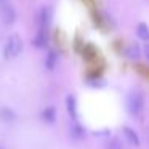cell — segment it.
<instances>
[{
  "label": "cell",
  "mask_w": 149,
  "mask_h": 149,
  "mask_svg": "<svg viewBox=\"0 0 149 149\" xmlns=\"http://www.w3.org/2000/svg\"><path fill=\"white\" fill-rule=\"evenodd\" d=\"M21 48H23V42H21V39L16 34H13V36L8 39L7 45H5V52H3L5 58H16L21 53Z\"/></svg>",
  "instance_id": "1"
},
{
  "label": "cell",
  "mask_w": 149,
  "mask_h": 149,
  "mask_svg": "<svg viewBox=\"0 0 149 149\" xmlns=\"http://www.w3.org/2000/svg\"><path fill=\"white\" fill-rule=\"evenodd\" d=\"M144 107V98L141 93H130L128 96V111L132 114H139Z\"/></svg>",
  "instance_id": "2"
},
{
  "label": "cell",
  "mask_w": 149,
  "mask_h": 149,
  "mask_svg": "<svg viewBox=\"0 0 149 149\" xmlns=\"http://www.w3.org/2000/svg\"><path fill=\"white\" fill-rule=\"evenodd\" d=\"M0 16H2V21L5 24H13L15 19H16V11H15L13 5H3L2 10H0Z\"/></svg>",
  "instance_id": "3"
},
{
  "label": "cell",
  "mask_w": 149,
  "mask_h": 149,
  "mask_svg": "<svg viewBox=\"0 0 149 149\" xmlns=\"http://www.w3.org/2000/svg\"><path fill=\"white\" fill-rule=\"evenodd\" d=\"M32 43L36 47H39V48L47 47V29H39L37 31V36H36V39L32 40Z\"/></svg>",
  "instance_id": "4"
},
{
  "label": "cell",
  "mask_w": 149,
  "mask_h": 149,
  "mask_svg": "<svg viewBox=\"0 0 149 149\" xmlns=\"http://www.w3.org/2000/svg\"><path fill=\"white\" fill-rule=\"evenodd\" d=\"M123 135H125V138H127V139H128L130 144H133V146H139V138H138V135H136L135 130H132L130 127H123Z\"/></svg>",
  "instance_id": "5"
},
{
  "label": "cell",
  "mask_w": 149,
  "mask_h": 149,
  "mask_svg": "<svg viewBox=\"0 0 149 149\" xmlns=\"http://www.w3.org/2000/svg\"><path fill=\"white\" fill-rule=\"evenodd\" d=\"M66 107H68V112L71 114L72 119H75L77 117V106H75V98L72 95H69L66 98Z\"/></svg>",
  "instance_id": "6"
},
{
  "label": "cell",
  "mask_w": 149,
  "mask_h": 149,
  "mask_svg": "<svg viewBox=\"0 0 149 149\" xmlns=\"http://www.w3.org/2000/svg\"><path fill=\"white\" fill-rule=\"evenodd\" d=\"M136 36H138L141 40H148L149 39V29H148V26H146L144 23H139L138 26H136Z\"/></svg>",
  "instance_id": "7"
},
{
  "label": "cell",
  "mask_w": 149,
  "mask_h": 149,
  "mask_svg": "<svg viewBox=\"0 0 149 149\" xmlns=\"http://www.w3.org/2000/svg\"><path fill=\"white\" fill-rule=\"evenodd\" d=\"M56 61H58V55H56L55 52H50L48 55H47V61H45L47 69L53 71V69H55V66H56Z\"/></svg>",
  "instance_id": "8"
},
{
  "label": "cell",
  "mask_w": 149,
  "mask_h": 149,
  "mask_svg": "<svg viewBox=\"0 0 149 149\" xmlns=\"http://www.w3.org/2000/svg\"><path fill=\"white\" fill-rule=\"evenodd\" d=\"M43 120L48 122V123H53L56 120V112H55L53 107H47V109L43 111Z\"/></svg>",
  "instance_id": "9"
},
{
  "label": "cell",
  "mask_w": 149,
  "mask_h": 149,
  "mask_svg": "<svg viewBox=\"0 0 149 149\" xmlns=\"http://www.w3.org/2000/svg\"><path fill=\"white\" fill-rule=\"evenodd\" d=\"M71 136H72V138H75V139L84 138V136H85L84 128H82V127H79V125H74V127L71 128Z\"/></svg>",
  "instance_id": "10"
},
{
  "label": "cell",
  "mask_w": 149,
  "mask_h": 149,
  "mask_svg": "<svg viewBox=\"0 0 149 149\" xmlns=\"http://www.w3.org/2000/svg\"><path fill=\"white\" fill-rule=\"evenodd\" d=\"M0 117L3 120H13L15 119V112L11 109H8V107H3V109L0 111Z\"/></svg>",
  "instance_id": "11"
},
{
  "label": "cell",
  "mask_w": 149,
  "mask_h": 149,
  "mask_svg": "<svg viewBox=\"0 0 149 149\" xmlns=\"http://www.w3.org/2000/svg\"><path fill=\"white\" fill-rule=\"evenodd\" d=\"M127 55H128L130 58H133V59H135V58H139V47H138V45H132V47L128 48V52H127Z\"/></svg>",
  "instance_id": "12"
},
{
  "label": "cell",
  "mask_w": 149,
  "mask_h": 149,
  "mask_svg": "<svg viewBox=\"0 0 149 149\" xmlns=\"http://www.w3.org/2000/svg\"><path fill=\"white\" fill-rule=\"evenodd\" d=\"M0 149H2V148H0Z\"/></svg>",
  "instance_id": "13"
}]
</instances>
